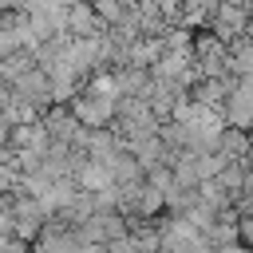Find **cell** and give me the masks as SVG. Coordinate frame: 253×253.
<instances>
[{"instance_id": "cell-2", "label": "cell", "mask_w": 253, "mask_h": 253, "mask_svg": "<svg viewBox=\"0 0 253 253\" xmlns=\"http://www.w3.org/2000/svg\"><path fill=\"white\" fill-rule=\"evenodd\" d=\"M245 32H249V36H253V16H249V20H245Z\"/></svg>"}, {"instance_id": "cell-1", "label": "cell", "mask_w": 253, "mask_h": 253, "mask_svg": "<svg viewBox=\"0 0 253 253\" xmlns=\"http://www.w3.org/2000/svg\"><path fill=\"white\" fill-rule=\"evenodd\" d=\"M111 95H103L99 103H91V99H75V115L79 119H87L91 126H103L107 119H111V103H107Z\"/></svg>"}]
</instances>
